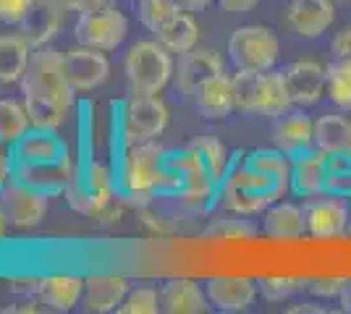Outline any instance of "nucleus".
<instances>
[{
    "label": "nucleus",
    "instance_id": "nucleus-21",
    "mask_svg": "<svg viewBox=\"0 0 351 314\" xmlns=\"http://www.w3.org/2000/svg\"><path fill=\"white\" fill-rule=\"evenodd\" d=\"M84 280L82 275H43L40 278V288H37V301L43 304L47 312H73L76 306H82L84 299Z\"/></svg>",
    "mask_w": 351,
    "mask_h": 314
},
{
    "label": "nucleus",
    "instance_id": "nucleus-4",
    "mask_svg": "<svg viewBox=\"0 0 351 314\" xmlns=\"http://www.w3.org/2000/svg\"><path fill=\"white\" fill-rule=\"evenodd\" d=\"M234 92H236V110L252 113V116H265V118H280L289 110H293V103L286 92L280 71H247L236 68Z\"/></svg>",
    "mask_w": 351,
    "mask_h": 314
},
{
    "label": "nucleus",
    "instance_id": "nucleus-18",
    "mask_svg": "<svg viewBox=\"0 0 351 314\" xmlns=\"http://www.w3.org/2000/svg\"><path fill=\"white\" fill-rule=\"evenodd\" d=\"M189 100L194 103L197 113H199L202 118L223 120V118H228V116H234L236 113L234 76H228L223 71V74L207 79V81H202V84L194 90V94H191Z\"/></svg>",
    "mask_w": 351,
    "mask_h": 314
},
{
    "label": "nucleus",
    "instance_id": "nucleus-28",
    "mask_svg": "<svg viewBox=\"0 0 351 314\" xmlns=\"http://www.w3.org/2000/svg\"><path fill=\"white\" fill-rule=\"evenodd\" d=\"M34 47L21 31L0 34V84H21Z\"/></svg>",
    "mask_w": 351,
    "mask_h": 314
},
{
    "label": "nucleus",
    "instance_id": "nucleus-29",
    "mask_svg": "<svg viewBox=\"0 0 351 314\" xmlns=\"http://www.w3.org/2000/svg\"><path fill=\"white\" fill-rule=\"evenodd\" d=\"M155 40H158L168 53L184 55V53H189V50H194V47L199 45V24H197L186 11H181L173 21H168V24L155 34Z\"/></svg>",
    "mask_w": 351,
    "mask_h": 314
},
{
    "label": "nucleus",
    "instance_id": "nucleus-52",
    "mask_svg": "<svg viewBox=\"0 0 351 314\" xmlns=\"http://www.w3.org/2000/svg\"><path fill=\"white\" fill-rule=\"evenodd\" d=\"M346 236H351V220H349V233H346Z\"/></svg>",
    "mask_w": 351,
    "mask_h": 314
},
{
    "label": "nucleus",
    "instance_id": "nucleus-20",
    "mask_svg": "<svg viewBox=\"0 0 351 314\" xmlns=\"http://www.w3.org/2000/svg\"><path fill=\"white\" fill-rule=\"evenodd\" d=\"M273 144L291 160L315 150V120L309 118L304 110H289L286 116L276 118Z\"/></svg>",
    "mask_w": 351,
    "mask_h": 314
},
{
    "label": "nucleus",
    "instance_id": "nucleus-12",
    "mask_svg": "<svg viewBox=\"0 0 351 314\" xmlns=\"http://www.w3.org/2000/svg\"><path fill=\"white\" fill-rule=\"evenodd\" d=\"M0 205L11 220V228L32 231L45 220L47 207H50V196L27 186L24 181L14 179L0 192Z\"/></svg>",
    "mask_w": 351,
    "mask_h": 314
},
{
    "label": "nucleus",
    "instance_id": "nucleus-46",
    "mask_svg": "<svg viewBox=\"0 0 351 314\" xmlns=\"http://www.w3.org/2000/svg\"><path fill=\"white\" fill-rule=\"evenodd\" d=\"M40 312H47V309L37 299H29L27 304H21V306H5L3 309V314H40Z\"/></svg>",
    "mask_w": 351,
    "mask_h": 314
},
{
    "label": "nucleus",
    "instance_id": "nucleus-17",
    "mask_svg": "<svg viewBox=\"0 0 351 314\" xmlns=\"http://www.w3.org/2000/svg\"><path fill=\"white\" fill-rule=\"evenodd\" d=\"M336 21V3L333 0H291L286 11V24L293 34L315 40L322 37Z\"/></svg>",
    "mask_w": 351,
    "mask_h": 314
},
{
    "label": "nucleus",
    "instance_id": "nucleus-8",
    "mask_svg": "<svg viewBox=\"0 0 351 314\" xmlns=\"http://www.w3.org/2000/svg\"><path fill=\"white\" fill-rule=\"evenodd\" d=\"M66 199L76 212L87 218H103L108 209L121 199L118 192V173L113 165L103 160H92L84 173H76L71 186L66 189Z\"/></svg>",
    "mask_w": 351,
    "mask_h": 314
},
{
    "label": "nucleus",
    "instance_id": "nucleus-26",
    "mask_svg": "<svg viewBox=\"0 0 351 314\" xmlns=\"http://www.w3.org/2000/svg\"><path fill=\"white\" fill-rule=\"evenodd\" d=\"M263 233L273 241H296L307 233L304 207L293 202H273L263 212Z\"/></svg>",
    "mask_w": 351,
    "mask_h": 314
},
{
    "label": "nucleus",
    "instance_id": "nucleus-33",
    "mask_svg": "<svg viewBox=\"0 0 351 314\" xmlns=\"http://www.w3.org/2000/svg\"><path fill=\"white\" fill-rule=\"evenodd\" d=\"M189 147L199 152V157L205 160L207 170L213 173V179L218 181V183L226 179L234 155L226 150V144H223L220 139H215V136H197V139H191L189 142Z\"/></svg>",
    "mask_w": 351,
    "mask_h": 314
},
{
    "label": "nucleus",
    "instance_id": "nucleus-13",
    "mask_svg": "<svg viewBox=\"0 0 351 314\" xmlns=\"http://www.w3.org/2000/svg\"><path fill=\"white\" fill-rule=\"evenodd\" d=\"M205 291L210 306L223 314L244 312L254 304L257 293H260L257 280H252L247 275H215V278L205 280Z\"/></svg>",
    "mask_w": 351,
    "mask_h": 314
},
{
    "label": "nucleus",
    "instance_id": "nucleus-23",
    "mask_svg": "<svg viewBox=\"0 0 351 314\" xmlns=\"http://www.w3.org/2000/svg\"><path fill=\"white\" fill-rule=\"evenodd\" d=\"M226 68H223V60L220 55H215L213 50H199V47H194L189 53H184V55H178V66H176V87L181 94H186L191 97L194 90L207 81V79H213V76L223 74Z\"/></svg>",
    "mask_w": 351,
    "mask_h": 314
},
{
    "label": "nucleus",
    "instance_id": "nucleus-19",
    "mask_svg": "<svg viewBox=\"0 0 351 314\" xmlns=\"http://www.w3.org/2000/svg\"><path fill=\"white\" fill-rule=\"evenodd\" d=\"M129 288H132V283H129V278H123V275H108V272L89 275L87 280H84L82 309L89 314L118 312V306L123 304Z\"/></svg>",
    "mask_w": 351,
    "mask_h": 314
},
{
    "label": "nucleus",
    "instance_id": "nucleus-48",
    "mask_svg": "<svg viewBox=\"0 0 351 314\" xmlns=\"http://www.w3.org/2000/svg\"><path fill=\"white\" fill-rule=\"evenodd\" d=\"M338 304H341L343 312H351V280H346V285H343V291L338 296Z\"/></svg>",
    "mask_w": 351,
    "mask_h": 314
},
{
    "label": "nucleus",
    "instance_id": "nucleus-38",
    "mask_svg": "<svg viewBox=\"0 0 351 314\" xmlns=\"http://www.w3.org/2000/svg\"><path fill=\"white\" fill-rule=\"evenodd\" d=\"M307 280H296V278H260L257 288L263 293L265 301L270 304H280V301L291 299L296 291H302Z\"/></svg>",
    "mask_w": 351,
    "mask_h": 314
},
{
    "label": "nucleus",
    "instance_id": "nucleus-2",
    "mask_svg": "<svg viewBox=\"0 0 351 314\" xmlns=\"http://www.w3.org/2000/svg\"><path fill=\"white\" fill-rule=\"evenodd\" d=\"M19 87L32 126L37 129H60L79 94L69 76L66 53L56 50L53 45L34 47L29 68Z\"/></svg>",
    "mask_w": 351,
    "mask_h": 314
},
{
    "label": "nucleus",
    "instance_id": "nucleus-37",
    "mask_svg": "<svg viewBox=\"0 0 351 314\" xmlns=\"http://www.w3.org/2000/svg\"><path fill=\"white\" fill-rule=\"evenodd\" d=\"M160 306V291L155 285H132L123 304L118 306V314H158Z\"/></svg>",
    "mask_w": 351,
    "mask_h": 314
},
{
    "label": "nucleus",
    "instance_id": "nucleus-6",
    "mask_svg": "<svg viewBox=\"0 0 351 314\" xmlns=\"http://www.w3.org/2000/svg\"><path fill=\"white\" fill-rule=\"evenodd\" d=\"M168 168L178 183L176 199L184 207L191 212H207V209L218 207L220 183L207 170L199 152L191 150L189 144L184 150H168Z\"/></svg>",
    "mask_w": 351,
    "mask_h": 314
},
{
    "label": "nucleus",
    "instance_id": "nucleus-35",
    "mask_svg": "<svg viewBox=\"0 0 351 314\" xmlns=\"http://www.w3.org/2000/svg\"><path fill=\"white\" fill-rule=\"evenodd\" d=\"M325 192L338 196H351V152H336L328 157Z\"/></svg>",
    "mask_w": 351,
    "mask_h": 314
},
{
    "label": "nucleus",
    "instance_id": "nucleus-41",
    "mask_svg": "<svg viewBox=\"0 0 351 314\" xmlns=\"http://www.w3.org/2000/svg\"><path fill=\"white\" fill-rule=\"evenodd\" d=\"M16 179V157H14V144L0 139V192Z\"/></svg>",
    "mask_w": 351,
    "mask_h": 314
},
{
    "label": "nucleus",
    "instance_id": "nucleus-5",
    "mask_svg": "<svg viewBox=\"0 0 351 314\" xmlns=\"http://www.w3.org/2000/svg\"><path fill=\"white\" fill-rule=\"evenodd\" d=\"M123 74L129 94H160L176 76L173 53H168L158 40L134 42L123 55Z\"/></svg>",
    "mask_w": 351,
    "mask_h": 314
},
{
    "label": "nucleus",
    "instance_id": "nucleus-1",
    "mask_svg": "<svg viewBox=\"0 0 351 314\" xmlns=\"http://www.w3.org/2000/svg\"><path fill=\"white\" fill-rule=\"evenodd\" d=\"M291 192V157L278 147L236 152L220 181L218 207L234 215H263L273 202Z\"/></svg>",
    "mask_w": 351,
    "mask_h": 314
},
{
    "label": "nucleus",
    "instance_id": "nucleus-47",
    "mask_svg": "<svg viewBox=\"0 0 351 314\" xmlns=\"http://www.w3.org/2000/svg\"><path fill=\"white\" fill-rule=\"evenodd\" d=\"M213 3H215V0H178V5H181L184 11H207Z\"/></svg>",
    "mask_w": 351,
    "mask_h": 314
},
{
    "label": "nucleus",
    "instance_id": "nucleus-43",
    "mask_svg": "<svg viewBox=\"0 0 351 314\" xmlns=\"http://www.w3.org/2000/svg\"><path fill=\"white\" fill-rule=\"evenodd\" d=\"M66 11H76V14H89V11H100L105 5H110L113 0H58Z\"/></svg>",
    "mask_w": 351,
    "mask_h": 314
},
{
    "label": "nucleus",
    "instance_id": "nucleus-34",
    "mask_svg": "<svg viewBox=\"0 0 351 314\" xmlns=\"http://www.w3.org/2000/svg\"><path fill=\"white\" fill-rule=\"evenodd\" d=\"M184 8L178 5V0H139V21L152 34H158Z\"/></svg>",
    "mask_w": 351,
    "mask_h": 314
},
{
    "label": "nucleus",
    "instance_id": "nucleus-16",
    "mask_svg": "<svg viewBox=\"0 0 351 314\" xmlns=\"http://www.w3.org/2000/svg\"><path fill=\"white\" fill-rule=\"evenodd\" d=\"M66 63H69V76H71L73 90L79 94L100 90L110 79V58L103 50L76 45L66 53Z\"/></svg>",
    "mask_w": 351,
    "mask_h": 314
},
{
    "label": "nucleus",
    "instance_id": "nucleus-50",
    "mask_svg": "<svg viewBox=\"0 0 351 314\" xmlns=\"http://www.w3.org/2000/svg\"><path fill=\"white\" fill-rule=\"evenodd\" d=\"M289 314H304V312H328L325 306H307V304H302V306H289L286 309Z\"/></svg>",
    "mask_w": 351,
    "mask_h": 314
},
{
    "label": "nucleus",
    "instance_id": "nucleus-11",
    "mask_svg": "<svg viewBox=\"0 0 351 314\" xmlns=\"http://www.w3.org/2000/svg\"><path fill=\"white\" fill-rule=\"evenodd\" d=\"M304 220L307 236L312 239H338L349 233L351 202L338 194H317L304 199Z\"/></svg>",
    "mask_w": 351,
    "mask_h": 314
},
{
    "label": "nucleus",
    "instance_id": "nucleus-31",
    "mask_svg": "<svg viewBox=\"0 0 351 314\" xmlns=\"http://www.w3.org/2000/svg\"><path fill=\"white\" fill-rule=\"evenodd\" d=\"M29 129H32V120L24 100L0 97V139L8 142V144H16Z\"/></svg>",
    "mask_w": 351,
    "mask_h": 314
},
{
    "label": "nucleus",
    "instance_id": "nucleus-7",
    "mask_svg": "<svg viewBox=\"0 0 351 314\" xmlns=\"http://www.w3.org/2000/svg\"><path fill=\"white\" fill-rule=\"evenodd\" d=\"M171 123V110L160 94H129L118 110V136L123 147L158 142Z\"/></svg>",
    "mask_w": 351,
    "mask_h": 314
},
{
    "label": "nucleus",
    "instance_id": "nucleus-3",
    "mask_svg": "<svg viewBox=\"0 0 351 314\" xmlns=\"http://www.w3.org/2000/svg\"><path fill=\"white\" fill-rule=\"evenodd\" d=\"M116 173L121 202L149 205L155 199H176L178 183L168 168V150L158 142L126 147Z\"/></svg>",
    "mask_w": 351,
    "mask_h": 314
},
{
    "label": "nucleus",
    "instance_id": "nucleus-36",
    "mask_svg": "<svg viewBox=\"0 0 351 314\" xmlns=\"http://www.w3.org/2000/svg\"><path fill=\"white\" fill-rule=\"evenodd\" d=\"M205 236H215V239H254L257 236V228L249 223L244 215H220L215 220H210V225L205 228Z\"/></svg>",
    "mask_w": 351,
    "mask_h": 314
},
{
    "label": "nucleus",
    "instance_id": "nucleus-9",
    "mask_svg": "<svg viewBox=\"0 0 351 314\" xmlns=\"http://www.w3.org/2000/svg\"><path fill=\"white\" fill-rule=\"evenodd\" d=\"M278 55L280 40L270 27L244 24V27H236L228 37V58L234 63V68L270 71V68H276Z\"/></svg>",
    "mask_w": 351,
    "mask_h": 314
},
{
    "label": "nucleus",
    "instance_id": "nucleus-40",
    "mask_svg": "<svg viewBox=\"0 0 351 314\" xmlns=\"http://www.w3.org/2000/svg\"><path fill=\"white\" fill-rule=\"evenodd\" d=\"M343 285H346V278H317V280H307L304 288L317 299H338Z\"/></svg>",
    "mask_w": 351,
    "mask_h": 314
},
{
    "label": "nucleus",
    "instance_id": "nucleus-39",
    "mask_svg": "<svg viewBox=\"0 0 351 314\" xmlns=\"http://www.w3.org/2000/svg\"><path fill=\"white\" fill-rule=\"evenodd\" d=\"M37 0H0V24L5 27H21L32 14Z\"/></svg>",
    "mask_w": 351,
    "mask_h": 314
},
{
    "label": "nucleus",
    "instance_id": "nucleus-51",
    "mask_svg": "<svg viewBox=\"0 0 351 314\" xmlns=\"http://www.w3.org/2000/svg\"><path fill=\"white\" fill-rule=\"evenodd\" d=\"M346 152H351V126H349V144H346Z\"/></svg>",
    "mask_w": 351,
    "mask_h": 314
},
{
    "label": "nucleus",
    "instance_id": "nucleus-24",
    "mask_svg": "<svg viewBox=\"0 0 351 314\" xmlns=\"http://www.w3.org/2000/svg\"><path fill=\"white\" fill-rule=\"evenodd\" d=\"M16 179L53 199V196L66 194V189L76 179V173H73L71 157H69V160L47 165H16Z\"/></svg>",
    "mask_w": 351,
    "mask_h": 314
},
{
    "label": "nucleus",
    "instance_id": "nucleus-49",
    "mask_svg": "<svg viewBox=\"0 0 351 314\" xmlns=\"http://www.w3.org/2000/svg\"><path fill=\"white\" fill-rule=\"evenodd\" d=\"M8 231H11V220H8L5 209H3V205H0V241L8 236Z\"/></svg>",
    "mask_w": 351,
    "mask_h": 314
},
{
    "label": "nucleus",
    "instance_id": "nucleus-32",
    "mask_svg": "<svg viewBox=\"0 0 351 314\" xmlns=\"http://www.w3.org/2000/svg\"><path fill=\"white\" fill-rule=\"evenodd\" d=\"M325 94L328 100L341 107L351 110V63L349 60H333L325 66Z\"/></svg>",
    "mask_w": 351,
    "mask_h": 314
},
{
    "label": "nucleus",
    "instance_id": "nucleus-22",
    "mask_svg": "<svg viewBox=\"0 0 351 314\" xmlns=\"http://www.w3.org/2000/svg\"><path fill=\"white\" fill-rule=\"evenodd\" d=\"M160 306L165 314H205L210 312L205 285L191 278H171L160 285Z\"/></svg>",
    "mask_w": 351,
    "mask_h": 314
},
{
    "label": "nucleus",
    "instance_id": "nucleus-42",
    "mask_svg": "<svg viewBox=\"0 0 351 314\" xmlns=\"http://www.w3.org/2000/svg\"><path fill=\"white\" fill-rule=\"evenodd\" d=\"M330 53H333V58L336 60H349L351 63V27L341 29L336 37H333V42H330Z\"/></svg>",
    "mask_w": 351,
    "mask_h": 314
},
{
    "label": "nucleus",
    "instance_id": "nucleus-14",
    "mask_svg": "<svg viewBox=\"0 0 351 314\" xmlns=\"http://www.w3.org/2000/svg\"><path fill=\"white\" fill-rule=\"evenodd\" d=\"M16 165H47L69 160L71 152L69 144L63 142L58 129H37L32 126L27 134L14 144Z\"/></svg>",
    "mask_w": 351,
    "mask_h": 314
},
{
    "label": "nucleus",
    "instance_id": "nucleus-10",
    "mask_svg": "<svg viewBox=\"0 0 351 314\" xmlns=\"http://www.w3.org/2000/svg\"><path fill=\"white\" fill-rule=\"evenodd\" d=\"M126 37H129V18L113 3L100 11L76 16V24H73L76 45L95 47L103 53H116L118 47L126 42Z\"/></svg>",
    "mask_w": 351,
    "mask_h": 314
},
{
    "label": "nucleus",
    "instance_id": "nucleus-27",
    "mask_svg": "<svg viewBox=\"0 0 351 314\" xmlns=\"http://www.w3.org/2000/svg\"><path fill=\"white\" fill-rule=\"evenodd\" d=\"M63 14H66V8L58 0H37L32 14L27 16V21L19 27V31L29 40L32 47L50 45L53 37L58 34L60 24H63Z\"/></svg>",
    "mask_w": 351,
    "mask_h": 314
},
{
    "label": "nucleus",
    "instance_id": "nucleus-30",
    "mask_svg": "<svg viewBox=\"0 0 351 314\" xmlns=\"http://www.w3.org/2000/svg\"><path fill=\"white\" fill-rule=\"evenodd\" d=\"M351 120L343 116H320L315 120V147L328 155L346 152Z\"/></svg>",
    "mask_w": 351,
    "mask_h": 314
},
{
    "label": "nucleus",
    "instance_id": "nucleus-25",
    "mask_svg": "<svg viewBox=\"0 0 351 314\" xmlns=\"http://www.w3.org/2000/svg\"><path fill=\"white\" fill-rule=\"evenodd\" d=\"M328 152L309 150L291 160V194L302 196H317L325 194V176H328Z\"/></svg>",
    "mask_w": 351,
    "mask_h": 314
},
{
    "label": "nucleus",
    "instance_id": "nucleus-44",
    "mask_svg": "<svg viewBox=\"0 0 351 314\" xmlns=\"http://www.w3.org/2000/svg\"><path fill=\"white\" fill-rule=\"evenodd\" d=\"M11 288L19 296H27V299H37V288H40V278H11Z\"/></svg>",
    "mask_w": 351,
    "mask_h": 314
},
{
    "label": "nucleus",
    "instance_id": "nucleus-45",
    "mask_svg": "<svg viewBox=\"0 0 351 314\" xmlns=\"http://www.w3.org/2000/svg\"><path fill=\"white\" fill-rule=\"evenodd\" d=\"M226 14H249L260 5V0H215Z\"/></svg>",
    "mask_w": 351,
    "mask_h": 314
},
{
    "label": "nucleus",
    "instance_id": "nucleus-15",
    "mask_svg": "<svg viewBox=\"0 0 351 314\" xmlns=\"http://www.w3.org/2000/svg\"><path fill=\"white\" fill-rule=\"evenodd\" d=\"M293 107H309L325 97V68L315 60H293L280 68Z\"/></svg>",
    "mask_w": 351,
    "mask_h": 314
},
{
    "label": "nucleus",
    "instance_id": "nucleus-53",
    "mask_svg": "<svg viewBox=\"0 0 351 314\" xmlns=\"http://www.w3.org/2000/svg\"><path fill=\"white\" fill-rule=\"evenodd\" d=\"M132 3H139V0H132Z\"/></svg>",
    "mask_w": 351,
    "mask_h": 314
}]
</instances>
